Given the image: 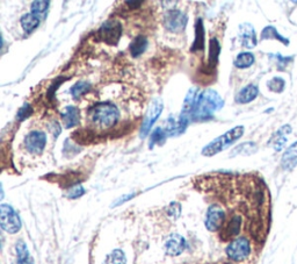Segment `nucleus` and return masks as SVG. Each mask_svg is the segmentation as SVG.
Segmentation results:
<instances>
[{
	"mask_svg": "<svg viewBox=\"0 0 297 264\" xmlns=\"http://www.w3.org/2000/svg\"><path fill=\"white\" fill-rule=\"evenodd\" d=\"M239 37L243 47L252 49L257 45V34L251 24H242L239 26Z\"/></svg>",
	"mask_w": 297,
	"mask_h": 264,
	"instance_id": "4468645a",
	"label": "nucleus"
},
{
	"mask_svg": "<svg viewBox=\"0 0 297 264\" xmlns=\"http://www.w3.org/2000/svg\"><path fill=\"white\" fill-rule=\"evenodd\" d=\"M165 252L169 256H179L186 249V240L179 234H171L165 242Z\"/></svg>",
	"mask_w": 297,
	"mask_h": 264,
	"instance_id": "f8f14e48",
	"label": "nucleus"
},
{
	"mask_svg": "<svg viewBox=\"0 0 297 264\" xmlns=\"http://www.w3.org/2000/svg\"><path fill=\"white\" fill-rule=\"evenodd\" d=\"M47 144V135L41 131L30 132L25 137V147L27 151L33 155H40L43 152Z\"/></svg>",
	"mask_w": 297,
	"mask_h": 264,
	"instance_id": "9d476101",
	"label": "nucleus"
},
{
	"mask_svg": "<svg viewBox=\"0 0 297 264\" xmlns=\"http://www.w3.org/2000/svg\"><path fill=\"white\" fill-rule=\"evenodd\" d=\"M122 36V25L117 20H108L98 30L99 40L107 44H117Z\"/></svg>",
	"mask_w": 297,
	"mask_h": 264,
	"instance_id": "0eeeda50",
	"label": "nucleus"
},
{
	"mask_svg": "<svg viewBox=\"0 0 297 264\" xmlns=\"http://www.w3.org/2000/svg\"><path fill=\"white\" fill-rule=\"evenodd\" d=\"M167 137L166 132L164 131V128L158 127L156 128L150 135V149H152L155 145H162L165 143Z\"/></svg>",
	"mask_w": 297,
	"mask_h": 264,
	"instance_id": "cd10ccee",
	"label": "nucleus"
},
{
	"mask_svg": "<svg viewBox=\"0 0 297 264\" xmlns=\"http://www.w3.org/2000/svg\"><path fill=\"white\" fill-rule=\"evenodd\" d=\"M91 90V83L86 80H81V82L76 83L71 89V94L75 99H79L83 94H85Z\"/></svg>",
	"mask_w": 297,
	"mask_h": 264,
	"instance_id": "c85d7f7f",
	"label": "nucleus"
},
{
	"mask_svg": "<svg viewBox=\"0 0 297 264\" xmlns=\"http://www.w3.org/2000/svg\"><path fill=\"white\" fill-rule=\"evenodd\" d=\"M84 193H85V189H84L81 184H77L70 187L65 192V196L68 199H77L79 197H82Z\"/></svg>",
	"mask_w": 297,
	"mask_h": 264,
	"instance_id": "473e14b6",
	"label": "nucleus"
},
{
	"mask_svg": "<svg viewBox=\"0 0 297 264\" xmlns=\"http://www.w3.org/2000/svg\"><path fill=\"white\" fill-rule=\"evenodd\" d=\"M12 264H19V263H18V262H15V263H12Z\"/></svg>",
	"mask_w": 297,
	"mask_h": 264,
	"instance_id": "58836bf2",
	"label": "nucleus"
},
{
	"mask_svg": "<svg viewBox=\"0 0 297 264\" xmlns=\"http://www.w3.org/2000/svg\"><path fill=\"white\" fill-rule=\"evenodd\" d=\"M226 264H231V263H226Z\"/></svg>",
	"mask_w": 297,
	"mask_h": 264,
	"instance_id": "ea45409f",
	"label": "nucleus"
},
{
	"mask_svg": "<svg viewBox=\"0 0 297 264\" xmlns=\"http://www.w3.org/2000/svg\"><path fill=\"white\" fill-rule=\"evenodd\" d=\"M125 4L131 7H138L143 4V2H125Z\"/></svg>",
	"mask_w": 297,
	"mask_h": 264,
	"instance_id": "4c0bfd02",
	"label": "nucleus"
},
{
	"mask_svg": "<svg viewBox=\"0 0 297 264\" xmlns=\"http://www.w3.org/2000/svg\"><path fill=\"white\" fill-rule=\"evenodd\" d=\"M164 110V104L161 98H155L152 99L150 105L147 107V111L144 116V119L142 122V127H140V137L144 139L148 132L151 131V128L154 127L155 122L158 120V118L161 117V114Z\"/></svg>",
	"mask_w": 297,
	"mask_h": 264,
	"instance_id": "39448f33",
	"label": "nucleus"
},
{
	"mask_svg": "<svg viewBox=\"0 0 297 264\" xmlns=\"http://www.w3.org/2000/svg\"><path fill=\"white\" fill-rule=\"evenodd\" d=\"M147 48V39L145 36H137L135 37L132 42L129 45V50H130V54L132 57H138L142 55V54L146 50Z\"/></svg>",
	"mask_w": 297,
	"mask_h": 264,
	"instance_id": "4be33fe9",
	"label": "nucleus"
},
{
	"mask_svg": "<svg viewBox=\"0 0 297 264\" xmlns=\"http://www.w3.org/2000/svg\"><path fill=\"white\" fill-rule=\"evenodd\" d=\"M244 131H245L244 126H236L235 128L224 133L223 135L218 136L217 139L205 145L202 149V155L205 156V157H211V156H215L218 154V152L226 150L230 145L234 144L236 141L241 139L244 134Z\"/></svg>",
	"mask_w": 297,
	"mask_h": 264,
	"instance_id": "7ed1b4c3",
	"label": "nucleus"
},
{
	"mask_svg": "<svg viewBox=\"0 0 297 264\" xmlns=\"http://www.w3.org/2000/svg\"><path fill=\"white\" fill-rule=\"evenodd\" d=\"M135 197V193H131V194H125V196H123V197H121L120 199H117V200L114 202V207H115V206H119V205H122V204H124L125 201H128V200H130V199H132Z\"/></svg>",
	"mask_w": 297,
	"mask_h": 264,
	"instance_id": "e433bc0d",
	"label": "nucleus"
},
{
	"mask_svg": "<svg viewBox=\"0 0 297 264\" xmlns=\"http://www.w3.org/2000/svg\"><path fill=\"white\" fill-rule=\"evenodd\" d=\"M227 255L231 261L243 262L251 255V242L249 239L237 238L232 240L227 247Z\"/></svg>",
	"mask_w": 297,
	"mask_h": 264,
	"instance_id": "423d86ee",
	"label": "nucleus"
},
{
	"mask_svg": "<svg viewBox=\"0 0 297 264\" xmlns=\"http://www.w3.org/2000/svg\"><path fill=\"white\" fill-rule=\"evenodd\" d=\"M49 129H50L51 133L54 134L55 137H58V135L62 132V129L59 127V124L57 121H52L50 125H49Z\"/></svg>",
	"mask_w": 297,
	"mask_h": 264,
	"instance_id": "c9c22d12",
	"label": "nucleus"
},
{
	"mask_svg": "<svg viewBox=\"0 0 297 264\" xmlns=\"http://www.w3.org/2000/svg\"><path fill=\"white\" fill-rule=\"evenodd\" d=\"M220 52V45L217 39L210 40V47H209V57H208V68L210 71H214L217 63H218V57Z\"/></svg>",
	"mask_w": 297,
	"mask_h": 264,
	"instance_id": "412c9836",
	"label": "nucleus"
},
{
	"mask_svg": "<svg viewBox=\"0 0 297 264\" xmlns=\"http://www.w3.org/2000/svg\"><path fill=\"white\" fill-rule=\"evenodd\" d=\"M187 15L179 10H170L164 15V25L171 33L184 32L187 26Z\"/></svg>",
	"mask_w": 297,
	"mask_h": 264,
	"instance_id": "6e6552de",
	"label": "nucleus"
},
{
	"mask_svg": "<svg viewBox=\"0 0 297 264\" xmlns=\"http://www.w3.org/2000/svg\"><path fill=\"white\" fill-rule=\"evenodd\" d=\"M204 50V27L202 19H197L195 25V40L190 48L192 52H199Z\"/></svg>",
	"mask_w": 297,
	"mask_h": 264,
	"instance_id": "6ab92c4d",
	"label": "nucleus"
},
{
	"mask_svg": "<svg viewBox=\"0 0 297 264\" xmlns=\"http://www.w3.org/2000/svg\"><path fill=\"white\" fill-rule=\"evenodd\" d=\"M63 79H64V77L57 78V79H55V82L51 84V86L49 87V91H48L49 98H50V99L54 98V95H55V93H56V91H57V89H58V87H59L60 84H62Z\"/></svg>",
	"mask_w": 297,
	"mask_h": 264,
	"instance_id": "f704fd0d",
	"label": "nucleus"
},
{
	"mask_svg": "<svg viewBox=\"0 0 297 264\" xmlns=\"http://www.w3.org/2000/svg\"><path fill=\"white\" fill-rule=\"evenodd\" d=\"M243 219L241 216H234L228 223L223 226L222 232H220V239L223 241H228L234 239L241 233Z\"/></svg>",
	"mask_w": 297,
	"mask_h": 264,
	"instance_id": "ddd939ff",
	"label": "nucleus"
},
{
	"mask_svg": "<svg viewBox=\"0 0 297 264\" xmlns=\"http://www.w3.org/2000/svg\"><path fill=\"white\" fill-rule=\"evenodd\" d=\"M106 264H127V257L121 249H115L107 256Z\"/></svg>",
	"mask_w": 297,
	"mask_h": 264,
	"instance_id": "c756f323",
	"label": "nucleus"
},
{
	"mask_svg": "<svg viewBox=\"0 0 297 264\" xmlns=\"http://www.w3.org/2000/svg\"><path fill=\"white\" fill-rule=\"evenodd\" d=\"M258 147L257 144L254 142H244L242 144L237 145V147L234 148V150L231 151V156H238V155H244V156H249L252 155L254 152H257Z\"/></svg>",
	"mask_w": 297,
	"mask_h": 264,
	"instance_id": "393cba45",
	"label": "nucleus"
},
{
	"mask_svg": "<svg viewBox=\"0 0 297 264\" xmlns=\"http://www.w3.org/2000/svg\"><path fill=\"white\" fill-rule=\"evenodd\" d=\"M189 119L184 117V116H179L178 119L173 117H170L169 120L166 121V126L165 128H164V131L166 132V134L169 136H178V135H181V134H184L186 132V129H187V126L189 124Z\"/></svg>",
	"mask_w": 297,
	"mask_h": 264,
	"instance_id": "9b49d317",
	"label": "nucleus"
},
{
	"mask_svg": "<svg viewBox=\"0 0 297 264\" xmlns=\"http://www.w3.org/2000/svg\"><path fill=\"white\" fill-rule=\"evenodd\" d=\"M15 250H17L19 264H34V259L24 241H18L17 246H15Z\"/></svg>",
	"mask_w": 297,
	"mask_h": 264,
	"instance_id": "aec40b11",
	"label": "nucleus"
},
{
	"mask_svg": "<svg viewBox=\"0 0 297 264\" xmlns=\"http://www.w3.org/2000/svg\"><path fill=\"white\" fill-rule=\"evenodd\" d=\"M62 121L65 128H73L81 122V111L76 106H67L62 113Z\"/></svg>",
	"mask_w": 297,
	"mask_h": 264,
	"instance_id": "dca6fc26",
	"label": "nucleus"
},
{
	"mask_svg": "<svg viewBox=\"0 0 297 264\" xmlns=\"http://www.w3.org/2000/svg\"><path fill=\"white\" fill-rule=\"evenodd\" d=\"M226 212L218 205H211L205 214L204 225L209 232H217L224 226Z\"/></svg>",
	"mask_w": 297,
	"mask_h": 264,
	"instance_id": "1a4fd4ad",
	"label": "nucleus"
},
{
	"mask_svg": "<svg viewBox=\"0 0 297 264\" xmlns=\"http://www.w3.org/2000/svg\"><path fill=\"white\" fill-rule=\"evenodd\" d=\"M32 114H33L32 106H30L29 104H25L24 106L21 107L20 110H19L17 118H18V120L24 121V120L27 119V118H29L30 116H32Z\"/></svg>",
	"mask_w": 297,
	"mask_h": 264,
	"instance_id": "72a5a7b5",
	"label": "nucleus"
},
{
	"mask_svg": "<svg viewBox=\"0 0 297 264\" xmlns=\"http://www.w3.org/2000/svg\"><path fill=\"white\" fill-rule=\"evenodd\" d=\"M0 225L10 234H15L21 229V219L12 206L7 204L0 206Z\"/></svg>",
	"mask_w": 297,
	"mask_h": 264,
	"instance_id": "20e7f679",
	"label": "nucleus"
},
{
	"mask_svg": "<svg viewBox=\"0 0 297 264\" xmlns=\"http://www.w3.org/2000/svg\"><path fill=\"white\" fill-rule=\"evenodd\" d=\"M166 212H167V216L171 217L174 220H177L181 214V205L177 201L171 202V204L167 206Z\"/></svg>",
	"mask_w": 297,
	"mask_h": 264,
	"instance_id": "2f4dec72",
	"label": "nucleus"
},
{
	"mask_svg": "<svg viewBox=\"0 0 297 264\" xmlns=\"http://www.w3.org/2000/svg\"><path fill=\"white\" fill-rule=\"evenodd\" d=\"M273 39L281 41L285 45H288V43H289L288 39H285V37H283L282 35H280V34L277 33L275 27H273V26L266 27V28L262 30V33H261V40H273Z\"/></svg>",
	"mask_w": 297,
	"mask_h": 264,
	"instance_id": "bb28decb",
	"label": "nucleus"
},
{
	"mask_svg": "<svg viewBox=\"0 0 297 264\" xmlns=\"http://www.w3.org/2000/svg\"><path fill=\"white\" fill-rule=\"evenodd\" d=\"M291 132H292V129L289 125L282 126L279 131L274 134L269 143L272 144V147L275 149L276 151L282 150V149L285 147V143H287V141H288V135Z\"/></svg>",
	"mask_w": 297,
	"mask_h": 264,
	"instance_id": "2eb2a0df",
	"label": "nucleus"
},
{
	"mask_svg": "<svg viewBox=\"0 0 297 264\" xmlns=\"http://www.w3.org/2000/svg\"><path fill=\"white\" fill-rule=\"evenodd\" d=\"M49 5H50V3L45 2V0H37V2H33L32 6H30L32 14H34L41 20V19L45 18V14H47L48 12Z\"/></svg>",
	"mask_w": 297,
	"mask_h": 264,
	"instance_id": "a878e982",
	"label": "nucleus"
},
{
	"mask_svg": "<svg viewBox=\"0 0 297 264\" xmlns=\"http://www.w3.org/2000/svg\"><path fill=\"white\" fill-rule=\"evenodd\" d=\"M223 106L224 100L217 91L212 89L204 90L202 93H200L192 120L204 121L211 119L220 109H223Z\"/></svg>",
	"mask_w": 297,
	"mask_h": 264,
	"instance_id": "f257e3e1",
	"label": "nucleus"
},
{
	"mask_svg": "<svg viewBox=\"0 0 297 264\" xmlns=\"http://www.w3.org/2000/svg\"><path fill=\"white\" fill-rule=\"evenodd\" d=\"M120 119V112L115 105L110 102H99L90 111L89 120L98 131H107L114 127Z\"/></svg>",
	"mask_w": 297,
	"mask_h": 264,
	"instance_id": "f03ea898",
	"label": "nucleus"
},
{
	"mask_svg": "<svg viewBox=\"0 0 297 264\" xmlns=\"http://www.w3.org/2000/svg\"><path fill=\"white\" fill-rule=\"evenodd\" d=\"M284 86H285L284 79L280 77H274L267 83L268 89L272 91V92H276V93L282 92V91L284 90Z\"/></svg>",
	"mask_w": 297,
	"mask_h": 264,
	"instance_id": "7c9ffc66",
	"label": "nucleus"
},
{
	"mask_svg": "<svg viewBox=\"0 0 297 264\" xmlns=\"http://www.w3.org/2000/svg\"><path fill=\"white\" fill-rule=\"evenodd\" d=\"M256 62V57L252 52H241L238 54V56L235 60V67L238 69H246L253 66V63Z\"/></svg>",
	"mask_w": 297,
	"mask_h": 264,
	"instance_id": "b1692460",
	"label": "nucleus"
},
{
	"mask_svg": "<svg viewBox=\"0 0 297 264\" xmlns=\"http://www.w3.org/2000/svg\"><path fill=\"white\" fill-rule=\"evenodd\" d=\"M258 86L254 85V84H250V85L243 87V89L236 94V102H238V104H249V102L253 101L254 99L258 97Z\"/></svg>",
	"mask_w": 297,
	"mask_h": 264,
	"instance_id": "f3484780",
	"label": "nucleus"
},
{
	"mask_svg": "<svg viewBox=\"0 0 297 264\" xmlns=\"http://www.w3.org/2000/svg\"><path fill=\"white\" fill-rule=\"evenodd\" d=\"M21 27L27 34L33 33L40 25V19L32 13L24 14L20 19Z\"/></svg>",
	"mask_w": 297,
	"mask_h": 264,
	"instance_id": "5701e85b",
	"label": "nucleus"
},
{
	"mask_svg": "<svg viewBox=\"0 0 297 264\" xmlns=\"http://www.w3.org/2000/svg\"><path fill=\"white\" fill-rule=\"evenodd\" d=\"M281 164L284 170H292L297 166V141L285 150Z\"/></svg>",
	"mask_w": 297,
	"mask_h": 264,
	"instance_id": "a211bd4d",
	"label": "nucleus"
}]
</instances>
